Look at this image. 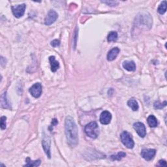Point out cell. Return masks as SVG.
<instances>
[{"label":"cell","mask_w":167,"mask_h":167,"mask_svg":"<svg viewBox=\"0 0 167 167\" xmlns=\"http://www.w3.org/2000/svg\"><path fill=\"white\" fill-rule=\"evenodd\" d=\"M65 132L68 144L71 147H75L78 143V132L76 124L71 116H67L65 122Z\"/></svg>","instance_id":"obj_1"},{"label":"cell","mask_w":167,"mask_h":167,"mask_svg":"<svg viewBox=\"0 0 167 167\" xmlns=\"http://www.w3.org/2000/svg\"><path fill=\"white\" fill-rule=\"evenodd\" d=\"M136 26L150 29L152 26V17L148 13H140L135 18V21Z\"/></svg>","instance_id":"obj_2"},{"label":"cell","mask_w":167,"mask_h":167,"mask_svg":"<svg viewBox=\"0 0 167 167\" xmlns=\"http://www.w3.org/2000/svg\"><path fill=\"white\" fill-rule=\"evenodd\" d=\"M86 134L92 139H96L99 134V128L97 122L92 121L85 126Z\"/></svg>","instance_id":"obj_3"},{"label":"cell","mask_w":167,"mask_h":167,"mask_svg":"<svg viewBox=\"0 0 167 167\" xmlns=\"http://www.w3.org/2000/svg\"><path fill=\"white\" fill-rule=\"evenodd\" d=\"M121 141L125 147L129 149H132L134 148L135 146V142L132 139L131 135L129 132L124 131L120 135Z\"/></svg>","instance_id":"obj_4"},{"label":"cell","mask_w":167,"mask_h":167,"mask_svg":"<svg viewBox=\"0 0 167 167\" xmlns=\"http://www.w3.org/2000/svg\"><path fill=\"white\" fill-rule=\"evenodd\" d=\"M50 144H51L50 139L49 138L47 135H46L45 133H44L43 136V140H42V146L46 156L49 159L51 158Z\"/></svg>","instance_id":"obj_5"},{"label":"cell","mask_w":167,"mask_h":167,"mask_svg":"<svg viewBox=\"0 0 167 167\" xmlns=\"http://www.w3.org/2000/svg\"><path fill=\"white\" fill-rule=\"evenodd\" d=\"M26 4H21V5H18L16 6H13L12 7V12L14 14V16L16 18H20L22 17L24 13L26 11Z\"/></svg>","instance_id":"obj_6"},{"label":"cell","mask_w":167,"mask_h":167,"mask_svg":"<svg viewBox=\"0 0 167 167\" xmlns=\"http://www.w3.org/2000/svg\"><path fill=\"white\" fill-rule=\"evenodd\" d=\"M29 92L33 97L35 98H39L42 94L43 87L40 83H35L29 90Z\"/></svg>","instance_id":"obj_7"},{"label":"cell","mask_w":167,"mask_h":167,"mask_svg":"<svg viewBox=\"0 0 167 167\" xmlns=\"http://www.w3.org/2000/svg\"><path fill=\"white\" fill-rule=\"evenodd\" d=\"M58 18V13L55 11H54V10H50L45 20V25L50 26L51 24L54 23L56 21Z\"/></svg>","instance_id":"obj_8"},{"label":"cell","mask_w":167,"mask_h":167,"mask_svg":"<svg viewBox=\"0 0 167 167\" xmlns=\"http://www.w3.org/2000/svg\"><path fill=\"white\" fill-rule=\"evenodd\" d=\"M156 154L155 149H143L141 151V156L146 161H151L154 158Z\"/></svg>","instance_id":"obj_9"},{"label":"cell","mask_w":167,"mask_h":167,"mask_svg":"<svg viewBox=\"0 0 167 167\" xmlns=\"http://www.w3.org/2000/svg\"><path fill=\"white\" fill-rule=\"evenodd\" d=\"M133 128L136 131L138 135L140 137H142V138H144V137H145V136L146 135V127L144 125V124H142V123L141 122L135 123V124H133Z\"/></svg>","instance_id":"obj_10"},{"label":"cell","mask_w":167,"mask_h":167,"mask_svg":"<svg viewBox=\"0 0 167 167\" xmlns=\"http://www.w3.org/2000/svg\"><path fill=\"white\" fill-rule=\"evenodd\" d=\"M112 119V115L110 112L105 110L103 111L100 116V122L103 125L109 124Z\"/></svg>","instance_id":"obj_11"},{"label":"cell","mask_w":167,"mask_h":167,"mask_svg":"<svg viewBox=\"0 0 167 167\" xmlns=\"http://www.w3.org/2000/svg\"><path fill=\"white\" fill-rule=\"evenodd\" d=\"M120 52V50L119 48L116 47L112 48L111 50H110L108 53L107 54V60L109 61H112L113 60H114L117 56V55L119 54V53Z\"/></svg>","instance_id":"obj_12"},{"label":"cell","mask_w":167,"mask_h":167,"mask_svg":"<svg viewBox=\"0 0 167 167\" xmlns=\"http://www.w3.org/2000/svg\"><path fill=\"white\" fill-rule=\"evenodd\" d=\"M122 65L125 70L128 71H135L136 70V64L133 61H125Z\"/></svg>","instance_id":"obj_13"},{"label":"cell","mask_w":167,"mask_h":167,"mask_svg":"<svg viewBox=\"0 0 167 167\" xmlns=\"http://www.w3.org/2000/svg\"><path fill=\"white\" fill-rule=\"evenodd\" d=\"M1 106L3 109H11V106L10 105L8 99H7V92H4L1 95Z\"/></svg>","instance_id":"obj_14"},{"label":"cell","mask_w":167,"mask_h":167,"mask_svg":"<svg viewBox=\"0 0 167 167\" xmlns=\"http://www.w3.org/2000/svg\"><path fill=\"white\" fill-rule=\"evenodd\" d=\"M49 61H50V63L51 71L52 72H56L60 68V63L56 60L54 56H50L49 58Z\"/></svg>","instance_id":"obj_15"},{"label":"cell","mask_w":167,"mask_h":167,"mask_svg":"<svg viewBox=\"0 0 167 167\" xmlns=\"http://www.w3.org/2000/svg\"><path fill=\"white\" fill-rule=\"evenodd\" d=\"M127 105H128L133 111L138 110L139 108L138 102H137L136 100L135 99H131L129 100L128 102H127Z\"/></svg>","instance_id":"obj_16"},{"label":"cell","mask_w":167,"mask_h":167,"mask_svg":"<svg viewBox=\"0 0 167 167\" xmlns=\"http://www.w3.org/2000/svg\"><path fill=\"white\" fill-rule=\"evenodd\" d=\"M26 164L24 165V166H39L41 164V160L32 161L29 158H28L26 160Z\"/></svg>","instance_id":"obj_17"},{"label":"cell","mask_w":167,"mask_h":167,"mask_svg":"<svg viewBox=\"0 0 167 167\" xmlns=\"http://www.w3.org/2000/svg\"><path fill=\"white\" fill-rule=\"evenodd\" d=\"M126 156V154L124 151L118 152L116 155H112L110 157V158L112 161H121L123 158Z\"/></svg>","instance_id":"obj_18"},{"label":"cell","mask_w":167,"mask_h":167,"mask_svg":"<svg viewBox=\"0 0 167 167\" xmlns=\"http://www.w3.org/2000/svg\"><path fill=\"white\" fill-rule=\"evenodd\" d=\"M148 124L151 127H156L158 125V121L154 115H150L148 118Z\"/></svg>","instance_id":"obj_19"},{"label":"cell","mask_w":167,"mask_h":167,"mask_svg":"<svg viewBox=\"0 0 167 167\" xmlns=\"http://www.w3.org/2000/svg\"><path fill=\"white\" fill-rule=\"evenodd\" d=\"M117 38H118L117 33L116 32H111L108 35L107 40L109 42H115L117 40Z\"/></svg>","instance_id":"obj_20"},{"label":"cell","mask_w":167,"mask_h":167,"mask_svg":"<svg viewBox=\"0 0 167 167\" xmlns=\"http://www.w3.org/2000/svg\"><path fill=\"white\" fill-rule=\"evenodd\" d=\"M166 2L163 1L160 4V6L158 9V11L159 14H163L166 13Z\"/></svg>","instance_id":"obj_21"},{"label":"cell","mask_w":167,"mask_h":167,"mask_svg":"<svg viewBox=\"0 0 167 167\" xmlns=\"http://www.w3.org/2000/svg\"><path fill=\"white\" fill-rule=\"evenodd\" d=\"M166 106V101H164L163 103H161L160 101H155L154 105V106L155 109H162Z\"/></svg>","instance_id":"obj_22"},{"label":"cell","mask_w":167,"mask_h":167,"mask_svg":"<svg viewBox=\"0 0 167 167\" xmlns=\"http://www.w3.org/2000/svg\"><path fill=\"white\" fill-rule=\"evenodd\" d=\"M6 120L7 117L6 116L1 117V129L2 130L6 129Z\"/></svg>","instance_id":"obj_23"},{"label":"cell","mask_w":167,"mask_h":167,"mask_svg":"<svg viewBox=\"0 0 167 167\" xmlns=\"http://www.w3.org/2000/svg\"><path fill=\"white\" fill-rule=\"evenodd\" d=\"M102 3H104L105 4H107L109 6L111 7H114L117 6L118 4V2L117 1H102Z\"/></svg>","instance_id":"obj_24"},{"label":"cell","mask_w":167,"mask_h":167,"mask_svg":"<svg viewBox=\"0 0 167 167\" xmlns=\"http://www.w3.org/2000/svg\"><path fill=\"white\" fill-rule=\"evenodd\" d=\"M60 41L59 40H58V39H54V40L51 42V45L53 47L59 46H60Z\"/></svg>","instance_id":"obj_25"},{"label":"cell","mask_w":167,"mask_h":167,"mask_svg":"<svg viewBox=\"0 0 167 167\" xmlns=\"http://www.w3.org/2000/svg\"><path fill=\"white\" fill-rule=\"evenodd\" d=\"M166 162L165 160H160L159 161V166H166Z\"/></svg>","instance_id":"obj_26"},{"label":"cell","mask_w":167,"mask_h":167,"mask_svg":"<svg viewBox=\"0 0 167 167\" xmlns=\"http://www.w3.org/2000/svg\"><path fill=\"white\" fill-rule=\"evenodd\" d=\"M58 121L56 120V119H54L53 120H52V125H56L57 124H58Z\"/></svg>","instance_id":"obj_27"}]
</instances>
